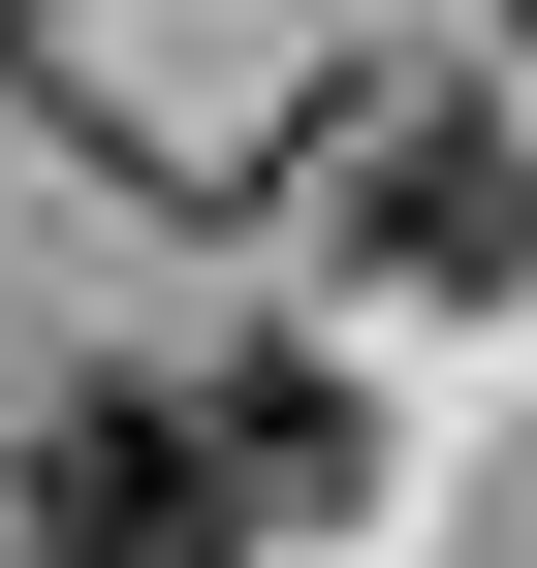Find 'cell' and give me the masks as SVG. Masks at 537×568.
<instances>
[{"label": "cell", "instance_id": "cell-5", "mask_svg": "<svg viewBox=\"0 0 537 568\" xmlns=\"http://www.w3.org/2000/svg\"><path fill=\"white\" fill-rule=\"evenodd\" d=\"M506 32H537V0H506Z\"/></svg>", "mask_w": 537, "mask_h": 568}, {"label": "cell", "instance_id": "cell-2", "mask_svg": "<svg viewBox=\"0 0 537 568\" xmlns=\"http://www.w3.org/2000/svg\"><path fill=\"white\" fill-rule=\"evenodd\" d=\"M32 568H253L222 443H190V379H95V410L32 443Z\"/></svg>", "mask_w": 537, "mask_h": 568}, {"label": "cell", "instance_id": "cell-3", "mask_svg": "<svg viewBox=\"0 0 537 568\" xmlns=\"http://www.w3.org/2000/svg\"><path fill=\"white\" fill-rule=\"evenodd\" d=\"M190 443H222V506H253V537H348V506H379V410L316 379V347H253V379H190Z\"/></svg>", "mask_w": 537, "mask_h": 568}, {"label": "cell", "instance_id": "cell-4", "mask_svg": "<svg viewBox=\"0 0 537 568\" xmlns=\"http://www.w3.org/2000/svg\"><path fill=\"white\" fill-rule=\"evenodd\" d=\"M0 32H63V0H0Z\"/></svg>", "mask_w": 537, "mask_h": 568}, {"label": "cell", "instance_id": "cell-1", "mask_svg": "<svg viewBox=\"0 0 537 568\" xmlns=\"http://www.w3.org/2000/svg\"><path fill=\"white\" fill-rule=\"evenodd\" d=\"M285 190H316L379 284H443V316H506V284H537V126H506V95H316Z\"/></svg>", "mask_w": 537, "mask_h": 568}]
</instances>
